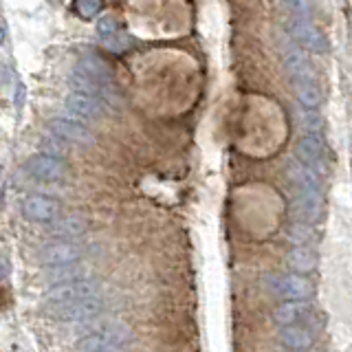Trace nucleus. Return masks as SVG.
<instances>
[{"label":"nucleus","mask_w":352,"mask_h":352,"mask_svg":"<svg viewBox=\"0 0 352 352\" xmlns=\"http://www.w3.org/2000/svg\"><path fill=\"white\" fill-rule=\"evenodd\" d=\"M49 130L53 137H58L64 143H73L80 148H91L95 146V135L91 128H86L80 119L73 117H55L49 121Z\"/></svg>","instance_id":"nucleus-4"},{"label":"nucleus","mask_w":352,"mask_h":352,"mask_svg":"<svg viewBox=\"0 0 352 352\" xmlns=\"http://www.w3.org/2000/svg\"><path fill=\"white\" fill-rule=\"evenodd\" d=\"M315 317L313 306L308 302H282L273 311V322L280 328L286 326H306Z\"/></svg>","instance_id":"nucleus-12"},{"label":"nucleus","mask_w":352,"mask_h":352,"mask_svg":"<svg viewBox=\"0 0 352 352\" xmlns=\"http://www.w3.org/2000/svg\"><path fill=\"white\" fill-rule=\"evenodd\" d=\"M284 71L289 75L291 82H304V80H317L315 66L308 60V55L297 47L291 44L284 53Z\"/></svg>","instance_id":"nucleus-13"},{"label":"nucleus","mask_w":352,"mask_h":352,"mask_svg":"<svg viewBox=\"0 0 352 352\" xmlns=\"http://www.w3.org/2000/svg\"><path fill=\"white\" fill-rule=\"evenodd\" d=\"M47 278L51 280L53 286H60V284H69V282L91 280V278H93V271L88 269V267H82V264L77 262V264H69V267H55V269H49Z\"/></svg>","instance_id":"nucleus-20"},{"label":"nucleus","mask_w":352,"mask_h":352,"mask_svg":"<svg viewBox=\"0 0 352 352\" xmlns=\"http://www.w3.org/2000/svg\"><path fill=\"white\" fill-rule=\"evenodd\" d=\"M99 289H102V286H99V282L93 278L82 280V282H69V284L53 286V289L47 293V300L53 302L55 306H66V304H75V302L97 297Z\"/></svg>","instance_id":"nucleus-7"},{"label":"nucleus","mask_w":352,"mask_h":352,"mask_svg":"<svg viewBox=\"0 0 352 352\" xmlns=\"http://www.w3.org/2000/svg\"><path fill=\"white\" fill-rule=\"evenodd\" d=\"M291 38L302 51H311V53H328L330 44L326 36L319 31L311 20H302L295 18L291 22Z\"/></svg>","instance_id":"nucleus-11"},{"label":"nucleus","mask_w":352,"mask_h":352,"mask_svg":"<svg viewBox=\"0 0 352 352\" xmlns=\"http://www.w3.org/2000/svg\"><path fill=\"white\" fill-rule=\"evenodd\" d=\"M5 275H7V264H5L3 260H0V280H3Z\"/></svg>","instance_id":"nucleus-28"},{"label":"nucleus","mask_w":352,"mask_h":352,"mask_svg":"<svg viewBox=\"0 0 352 352\" xmlns=\"http://www.w3.org/2000/svg\"><path fill=\"white\" fill-rule=\"evenodd\" d=\"M0 44H3V31H0Z\"/></svg>","instance_id":"nucleus-29"},{"label":"nucleus","mask_w":352,"mask_h":352,"mask_svg":"<svg viewBox=\"0 0 352 352\" xmlns=\"http://www.w3.org/2000/svg\"><path fill=\"white\" fill-rule=\"evenodd\" d=\"M104 311H106V302L102 297H91V300L58 306L55 319H60V322H66V324H91Z\"/></svg>","instance_id":"nucleus-8"},{"label":"nucleus","mask_w":352,"mask_h":352,"mask_svg":"<svg viewBox=\"0 0 352 352\" xmlns=\"http://www.w3.org/2000/svg\"><path fill=\"white\" fill-rule=\"evenodd\" d=\"M132 344V330L126 324L95 326L77 339V352H124Z\"/></svg>","instance_id":"nucleus-1"},{"label":"nucleus","mask_w":352,"mask_h":352,"mask_svg":"<svg viewBox=\"0 0 352 352\" xmlns=\"http://www.w3.org/2000/svg\"><path fill=\"white\" fill-rule=\"evenodd\" d=\"M286 238H289L295 247H311L317 240V234L311 225H302V223H293L286 229Z\"/></svg>","instance_id":"nucleus-21"},{"label":"nucleus","mask_w":352,"mask_h":352,"mask_svg":"<svg viewBox=\"0 0 352 352\" xmlns=\"http://www.w3.org/2000/svg\"><path fill=\"white\" fill-rule=\"evenodd\" d=\"M20 214L31 223H42L49 225L62 214V203L53 196L44 194H31L20 203Z\"/></svg>","instance_id":"nucleus-5"},{"label":"nucleus","mask_w":352,"mask_h":352,"mask_svg":"<svg viewBox=\"0 0 352 352\" xmlns=\"http://www.w3.org/2000/svg\"><path fill=\"white\" fill-rule=\"evenodd\" d=\"M27 172L42 183H60L69 176V165L62 159L49 157V154H36L27 161Z\"/></svg>","instance_id":"nucleus-10"},{"label":"nucleus","mask_w":352,"mask_h":352,"mask_svg":"<svg viewBox=\"0 0 352 352\" xmlns=\"http://www.w3.org/2000/svg\"><path fill=\"white\" fill-rule=\"evenodd\" d=\"M297 121L300 126L306 130V135H322V128H324V119L317 110H308V108H297Z\"/></svg>","instance_id":"nucleus-22"},{"label":"nucleus","mask_w":352,"mask_h":352,"mask_svg":"<svg viewBox=\"0 0 352 352\" xmlns=\"http://www.w3.org/2000/svg\"><path fill=\"white\" fill-rule=\"evenodd\" d=\"M75 11L82 18H95L102 11V0H75Z\"/></svg>","instance_id":"nucleus-26"},{"label":"nucleus","mask_w":352,"mask_h":352,"mask_svg":"<svg viewBox=\"0 0 352 352\" xmlns=\"http://www.w3.org/2000/svg\"><path fill=\"white\" fill-rule=\"evenodd\" d=\"M293 86V93L297 104L302 108L308 110H317L324 102V93H322V86H319V80H304V82H291Z\"/></svg>","instance_id":"nucleus-18"},{"label":"nucleus","mask_w":352,"mask_h":352,"mask_svg":"<svg viewBox=\"0 0 352 352\" xmlns=\"http://www.w3.org/2000/svg\"><path fill=\"white\" fill-rule=\"evenodd\" d=\"M40 154H49V157H55V159H62L66 154V143L60 141L58 137H42L40 141Z\"/></svg>","instance_id":"nucleus-24"},{"label":"nucleus","mask_w":352,"mask_h":352,"mask_svg":"<svg viewBox=\"0 0 352 352\" xmlns=\"http://www.w3.org/2000/svg\"><path fill=\"white\" fill-rule=\"evenodd\" d=\"M64 108L73 115V119H99L106 113V104L102 99L84 93H71L64 99Z\"/></svg>","instance_id":"nucleus-15"},{"label":"nucleus","mask_w":352,"mask_h":352,"mask_svg":"<svg viewBox=\"0 0 352 352\" xmlns=\"http://www.w3.org/2000/svg\"><path fill=\"white\" fill-rule=\"evenodd\" d=\"M102 44L108 49V51H113V53H124L126 49L132 47V40L126 31H115V33H110L108 38H102Z\"/></svg>","instance_id":"nucleus-23"},{"label":"nucleus","mask_w":352,"mask_h":352,"mask_svg":"<svg viewBox=\"0 0 352 352\" xmlns=\"http://www.w3.org/2000/svg\"><path fill=\"white\" fill-rule=\"evenodd\" d=\"M286 267L291 269V273L308 275L319 267V256L311 247H293L286 256Z\"/></svg>","instance_id":"nucleus-19"},{"label":"nucleus","mask_w":352,"mask_h":352,"mask_svg":"<svg viewBox=\"0 0 352 352\" xmlns=\"http://www.w3.org/2000/svg\"><path fill=\"white\" fill-rule=\"evenodd\" d=\"M269 291L284 302H308L315 297V284L300 273H280L269 278Z\"/></svg>","instance_id":"nucleus-2"},{"label":"nucleus","mask_w":352,"mask_h":352,"mask_svg":"<svg viewBox=\"0 0 352 352\" xmlns=\"http://www.w3.org/2000/svg\"><path fill=\"white\" fill-rule=\"evenodd\" d=\"M295 157L319 176L328 170V150L322 135H304L295 146Z\"/></svg>","instance_id":"nucleus-6"},{"label":"nucleus","mask_w":352,"mask_h":352,"mask_svg":"<svg viewBox=\"0 0 352 352\" xmlns=\"http://www.w3.org/2000/svg\"><path fill=\"white\" fill-rule=\"evenodd\" d=\"M119 27H117V20L113 14H104L102 18L97 20V33H99V38H108L110 33H115Z\"/></svg>","instance_id":"nucleus-27"},{"label":"nucleus","mask_w":352,"mask_h":352,"mask_svg":"<svg viewBox=\"0 0 352 352\" xmlns=\"http://www.w3.org/2000/svg\"><path fill=\"white\" fill-rule=\"evenodd\" d=\"M284 5L295 18L308 20L313 16V9H311V3H308V0H284Z\"/></svg>","instance_id":"nucleus-25"},{"label":"nucleus","mask_w":352,"mask_h":352,"mask_svg":"<svg viewBox=\"0 0 352 352\" xmlns=\"http://www.w3.org/2000/svg\"><path fill=\"white\" fill-rule=\"evenodd\" d=\"M86 256V247L75 240H53L49 245L40 249V264L47 269L55 267H69V264H77Z\"/></svg>","instance_id":"nucleus-3"},{"label":"nucleus","mask_w":352,"mask_h":352,"mask_svg":"<svg viewBox=\"0 0 352 352\" xmlns=\"http://www.w3.org/2000/svg\"><path fill=\"white\" fill-rule=\"evenodd\" d=\"M88 229V220L82 214H69V216H60L55 218L53 223L47 225V234L53 240H75L86 234Z\"/></svg>","instance_id":"nucleus-16"},{"label":"nucleus","mask_w":352,"mask_h":352,"mask_svg":"<svg viewBox=\"0 0 352 352\" xmlns=\"http://www.w3.org/2000/svg\"><path fill=\"white\" fill-rule=\"evenodd\" d=\"M280 344L291 352H308L315 346V335L308 326H286L280 328Z\"/></svg>","instance_id":"nucleus-17"},{"label":"nucleus","mask_w":352,"mask_h":352,"mask_svg":"<svg viewBox=\"0 0 352 352\" xmlns=\"http://www.w3.org/2000/svg\"><path fill=\"white\" fill-rule=\"evenodd\" d=\"M286 176H289L297 194H319V190H322V176L315 170L306 168L297 159L289 161V165H286Z\"/></svg>","instance_id":"nucleus-14"},{"label":"nucleus","mask_w":352,"mask_h":352,"mask_svg":"<svg viewBox=\"0 0 352 352\" xmlns=\"http://www.w3.org/2000/svg\"><path fill=\"white\" fill-rule=\"evenodd\" d=\"M289 216L293 223L315 225L324 218V198L322 194H295L289 203Z\"/></svg>","instance_id":"nucleus-9"}]
</instances>
